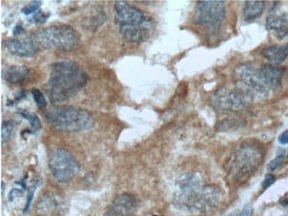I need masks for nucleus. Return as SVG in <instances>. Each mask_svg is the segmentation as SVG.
I'll use <instances>...</instances> for the list:
<instances>
[{
	"label": "nucleus",
	"mask_w": 288,
	"mask_h": 216,
	"mask_svg": "<svg viewBox=\"0 0 288 216\" xmlns=\"http://www.w3.org/2000/svg\"><path fill=\"white\" fill-rule=\"evenodd\" d=\"M234 80L241 92L247 96L268 95L270 88L262 79L260 70L250 64H241L234 71Z\"/></svg>",
	"instance_id": "nucleus-8"
},
{
	"label": "nucleus",
	"mask_w": 288,
	"mask_h": 216,
	"mask_svg": "<svg viewBox=\"0 0 288 216\" xmlns=\"http://www.w3.org/2000/svg\"><path fill=\"white\" fill-rule=\"evenodd\" d=\"M36 189H37V185L31 187V188L29 189V191H28V197H27L26 204H25V206H24V209H23V212H24V213L29 211L30 204H31V201H32V199H33L34 192L36 191Z\"/></svg>",
	"instance_id": "nucleus-25"
},
{
	"label": "nucleus",
	"mask_w": 288,
	"mask_h": 216,
	"mask_svg": "<svg viewBox=\"0 0 288 216\" xmlns=\"http://www.w3.org/2000/svg\"><path fill=\"white\" fill-rule=\"evenodd\" d=\"M24 29L23 27L21 24H18V25L15 26V29H14V35L15 36H17V35H22V34L24 33Z\"/></svg>",
	"instance_id": "nucleus-31"
},
{
	"label": "nucleus",
	"mask_w": 288,
	"mask_h": 216,
	"mask_svg": "<svg viewBox=\"0 0 288 216\" xmlns=\"http://www.w3.org/2000/svg\"><path fill=\"white\" fill-rule=\"evenodd\" d=\"M137 208V199L133 195L125 193L115 198L107 214L131 215Z\"/></svg>",
	"instance_id": "nucleus-13"
},
{
	"label": "nucleus",
	"mask_w": 288,
	"mask_h": 216,
	"mask_svg": "<svg viewBox=\"0 0 288 216\" xmlns=\"http://www.w3.org/2000/svg\"><path fill=\"white\" fill-rule=\"evenodd\" d=\"M42 6V2L38 0H34L30 2V4L27 5L22 9V13L23 15H30L36 13Z\"/></svg>",
	"instance_id": "nucleus-23"
},
{
	"label": "nucleus",
	"mask_w": 288,
	"mask_h": 216,
	"mask_svg": "<svg viewBox=\"0 0 288 216\" xmlns=\"http://www.w3.org/2000/svg\"><path fill=\"white\" fill-rule=\"evenodd\" d=\"M284 153H285V151L284 149H278L277 150V156L274 160L270 161L269 165H268V169L270 171H274L275 169H277L280 166L282 161L284 160Z\"/></svg>",
	"instance_id": "nucleus-22"
},
{
	"label": "nucleus",
	"mask_w": 288,
	"mask_h": 216,
	"mask_svg": "<svg viewBox=\"0 0 288 216\" xmlns=\"http://www.w3.org/2000/svg\"><path fill=\"white\" fill-rule=\"evenodd\" d=\"M30 76V69L26 66H11L2 71V77L10 84H18Z\"/></svg>",
	"instance_id": "nucleus-16"
},
{
	"label": "nucleus",
	"mask_w": 288,
	"mask_h": 216,
	"mask_svg": "<svg viewBox=\"0 0 288 216\" xmlns=\"http://www.w3.org/2000/svg\"><path fill=\"white\" fill-rule=\"evenodd\" d=\"M15 128V124L11 121H4L2 125V131H1V137H2V143L7 142L11 137L13 131Z\"/></svg>",
	"instance_id": "nucleus-20"
},
{
	"label": "nucleus",
	"mask_w": 288,
	"mask_h": 216,
	"mask_svg": "<svg viewBox=\"0 0 288 216\" xmlns=\"http://www.w3.org/2000/svg\"><path fill=\"white\" fill-rule=\"evenodd\" d=\"M275 181H276V177H275L273 175L267 174L262 183V188L265 190L267 188H269L270 185H272V184L275 183Z\"/></svg>",
	"instance_id": "nucleus-26"
},
{
	"label": "nucleus",
	"mask_w": 288,
	"mask_h": 216,
	"mask_svg": "<svg viewBox=\"0 0 288 216\" xmlns=\"http://www.w3.org/2000/svg\"><path fill=\"white\" fill-rule=\"evenodd\" d=\"M265 8L264 1H257V0H251L247 1L244 8L243 15L246 21L251 22L255 19H258L263 13Z\"/></svg>",
	"instance_id": "nucleus-18"
},
{
	"label": "nucleus",
	"mask_w": 288,
	"mask_h": 216,
	"mask_svg": "<svg viewBox=\"0 0 288 216\" xmlns=\"http://www.w3.org/2000/svg\"><path fill=\"white\" fill-rule=\"evenodd\" d=\"M31 92H32V95H33L34 100L37 104L38 108L43 109L45 106H47V101H46L45 97H44V94L42 93L41 91H39L38 89L34 88Z\"/></svg>",
	"instance_id": "nucleus-21"
},
{
	"label": "nucleus",
	"mask_w": 288,
	"mask_h": 216,
	"mask_svg": "<svg viewBox=\"0 0 288 216\" xmlns=\"http://www.w3.org/2000/svg\"><path fill=\"white\" fill-rule=\"evenodd\" d=\"M212 103L219 110L238 111L246 106L247 95L242 92L221 89L213 95Z\"/></svg>",
	"instance_id": "nucleus-10"
},
{
	"label": "nucleus",
	"mask_w": 288,
	"mask_h": 216,
	"mask_svg": "<svg viewBox=\"0 0 288 216\" xmlns=\"http://www.w3.org/2000/svg\"><path fill=\"white\" fill-rule=\"evenodd\" d=\"M25 97H26V92H25L24 90H21V91H19V92H17L16 94H15V99H14V100H12V101L8 100V106H13L14 104L19 102V101H21V100H22V99H24Z\"/></svg>",
	"instance_id": "nucleus-27"
},
{
	"label": "nucleus",
	"mask_w": 288,
	"mask_h": 216,
	"mask_svg": "<svg viewBox=\"0 0 288 216\" xmlns=\"http://www.w3.org/2000/svg\"><path fill=\"white\" fill-rule=\"evenodd\" d=\"M107 216H134V215H133V214H131V215H110V214H107Z\"/></svg>",
	"instance_id": "nucleus-33"
},
{
	"label": "nucleus",
	"mask_w": 288,
	"mask_h": 216,
	"mask_svg": "<svg viewBox=\"0 0 288 216\" xmlns=\"http://www.w3.org/2000/svg\"><path fill=\"white\" fill-rule=\"evenodd\" d=\"M49 16H50V14H46L42 11L37 12L29 20V22L33 24H37V25L43 24L48 20Z\"/></svg>",
	"instance_id": "nucleus-24"
},
{
	"label": "nucleus",
	"mask_w": 288,
	"mask_h": 216,
	"mask_svg": "<svg viewBox=\"0 0 288 216\" xmlns=\"http://www.w3.org/2000/svg\"><path fill=\"white\" fill-rule=\"evenodd\" d=\"M18 114H20L22 118L26 119L27 121L30 122L31 127L33 128V132H37L41 128L40 119L38 118L37 114L30 113V111L26 109H21L18 111Z\"/></svg>",
	"instance_id": "nucleus-19"
},
{
	"label": "nucleus",
	"mask_w": 288,
	"mask_h": 216,
	"mask_svg": "<svg viewBox=\"0 0 288 216\" xmlns=\"http://www.w3.org/2000/svg\"><path fill=\"white\" fill-rule=\"evenodd\" d=\"M259 70L262 79L270 90H276L280 87L284 68L274 66L271 64H264Z\"/></svg>",
	"instance_id": "nucleus-14"
},
{
	"label": "nucleus",
	"mask_w": 288,
	"mask_h": 216,
	"mask_svg": "<svg viewBox=\"0 0 288 216\" xmlns=\"http://www.w3.org/2000/svg\"><path fill=\"white\" fill-rule=\"evenodd\" d=\"M115 22L122 37L130 43H142L154 33L155 22L140 9L124 1L115 4Z\"/></svg>",
	"instance_id": "nucleus-3"
},
{
	"label": "nucleus",
	"mask_w": 288,
	"mask_h": 216,
	"mask_svg": "<svg viewBox=\"0 0 288 216\" xmlns=\"http://www.w3.org/2000/svg\"><path fill=\"white\" fill-rule=\"evenodd\" d=\"M19 194H22V190H20V189H14V190H12V191H10V194H9V200L13 201L15 197H16V196Z\"/></svg>",
	"instance_id": "nucleus-30"
},
{
	"label": "nucleus",
	"mask_w": 288,
	"mask_h": 216,
	"mask_svg": "<svg viewBox=\"0 0 288 216\" xmlns=\"http://www.w3.org/2000/svg\"><path fill=\"white\" fill-rule=\"evenodd\" d=\"M49 168L59 183L69 182L80 171V165L69 151L57 148L49 156Z\"/></svg>",
	"instance_id": "nucleus-7"
},
{
	"label": "nucleus",
	"mask_w": 288,
	"mask_h": 216,
	"mask_svg": "<svg viewBox=\"0 0 288 216\" xmlns=\"http://www.w3.org/2000/svg\"><path fill=\"white\" fill-rule=\"evenodd\" d=\"M226 15V4L224 1H199L194 12V22L198 25L214 28L221 24Z\"/></svg>",
	"instance_id": "nucleus-9"
},
{
	"label": "nucleus",
	"mask_w": 288,
	"mask_h": 216,
	"mask_svg": "<svg viewBox=\"0 0 288 216\" xmlns=\"http://www.w3.org/2000/svg\"><path fill=\"white\" fill-rule=\"evenodd\" d=\"M37 48L59 51H72L80 42V36L77 30L66 24L52 25L38 30L31 36Z\"/></svg>",
	"instance_id": "nucleus-4"
},
{
	"label": "nucleus",
	"mask_w": 288,
	"mask_h": 216,
	"mask_svg": "<svg viewBox=\"0 0 288 216\" xmlns=\"http://www.w3.org/2000/svg\"><path fill=\"white\" fill-rule=\"evenodd\" d=\"M263 154L254 143L242 145L233 154L230 163V172L236 179L241 180L255 172L262 163Z\"/></svg>",
	"instance_id": "nucleus-6"
},
{
	"label": "nucleus",
	"mask_w": 288,
	"mask_h": 216,
	"mask_svg": "<svg viewBox=\"0 0 288 216\" xmlns=\"http://www.w3.org/2000/svg\"><path fill=\"white\" fill-rule=\"evenodd\" d=\"M252 214H253V208L250 205H247L242 209L241 212L234 216H252Z\"/></svg>",
	"instance_id": "nucleus-28"
},
{
	"label": "nucleus",
	"mask_w": 288,
	"mask_h": 216,
	"mask_svg": "<svg viewBox=\"0 0 288 216\" xmlns=\"http://www.w3.org/2000/svg\"><path fill=\"white\" fill-rule=\"evenodd\" d=\"M220 198V190L214 185L202 186L195 174H183L176 181L174 203L177 207L205 212L214 207Z\"/></svg>",
	"instance_id": "nucleus-1"
},
{
	"label": "nucleus",
	"mask_w": 288,
	"mask_h": 216,
	"mask_svg": "<svg viewBox=\"0 0 288 216\" xmlns=\"http://www.w3.org/2000/svg\"><path fill=\"white\" fill-rule=\"evenodd\" d=\"M4 45L13 55L23 58H31L39 51L31 37L8 39L5 41Z\"/></svg>",
	"instance_id": "nucleus-11"
},
{
	"label": "nucleus",
	"mask_w": 288,
	"mask_h": 216,
	"mask_svg": "<svg viewBox=\"0 0 288 216\" xmlns=\"http://www.w3.org/2000/svg\"><path fill=\"white\" fill-rule=\"evenodd\" d=\"M62 197L55 193L44 195L37 203V212L45 216H55L66 210Z\"/></svg>",
	"instance_id": "nucleus-12"
},
{
	"label": "nucleus",
	"mask_w": 288,
	"mask_h": 216,
	"mask_svg": "<svg viewBox=\"0 0 288 216\" xmlns=\"http://www.w3.org/2000/svg\"><path fill=\"white\" fill-rule=\"evenodd\" d=\"M266 28L274 32L277 38H284L288 35V15L271 14L266 21Z\"/></svg>",
	"instance_id": "nucleus-15"
},
{
	"label": "nucleus",
	"mask_w": 288,
	"mask_h": 216,
	"mask_svg": "<svg viewBox=\"0 0 288 216\" xmlns=\"http://www.w3.org/2000/svg\"><path fill=\"white\" fill-rule=\"evenodd\" d=\"M278 142L281 145H287L288 143V130L283 132L280 136H278Z\"/></svg>",
	"instance_id": "nucleus-29"
},
{
	"label": "nucleus",
	"mask_w": 288,
	"mask_h": 216,
	"mask_svg": "<svg viewBox=\"0 0 288 216\" xmlns=\"http://www.w3.org/2000/svg\"><path fill=\"white\" fill-rule=\"evenodd\" d=\"M262 56L275 65L284 62L288 57V43L284 45H273L262 51Z\"/></svg>",
	"instance_id": "nucleus-17"
},
{
	"label": "nucleus",
	"mask_w": 288,
	"mask_h": 216,
	"mask_svg": "<svg viewBox=\"0 0 288 216\" xmlns=\"http://www.w3.org/2000/svg\"><path fill=\"white\" fill-rule=\"evenodd\" d=\"M88 80V76L75 61L65 59L53 63L47 83L49 99L53 104L65 102L85 88Z\"/></svg>",
	"instance_id": "nucleus-2"
},
{
	"label": "nucleus",
	"mask_w": 288,
	"mask_h": 216,
	"mask_svg": "<svg viewBox=\"0 0 288 216\" xmlns=\"http://www.w3.org/2000/svg\"><path fill=\"white\" fill-rule=\"evenodd\" d=\"M280 204L283 206H284L285 208L288 209V197H284V198H282L280 200Z\"/></svg>",
	"instance_id": "nucleus-32"
},
{
	"label": "nucleus",
	"mask_w": 288,
	"mask_h": 216,
	"mask_svg": "<svg viewBox=\"0 0 288 216\" xmlns=\"http://www.w3.org/2000/svg\"><path fill=\"white\" fill-rule=\"evenodd\" d=\"M45 119L61 131L78 132L93 126V118L87 111L79 107L60 106L44 112Z\"/></svg>",
	"instance_id": "nucleus-5"
}]
</instances>
